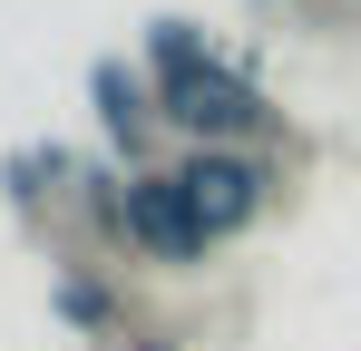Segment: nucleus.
<instances>
[{
	"mask_svg": "<svg viewBox=\"0 0 361 351\" xmlns=\"http://www.w3.org/2000/svg\"><path fill=\"white\" fill-rule=\"evenodd\" d=\"M254 185H264V176L244 166V156H215V147L176 166V195L195 205V225H205V244H215V234H235L244 215H254Z\"/></svg>",
	"mask_w": 361,
	"mask_h": 351,
	"instance_id": "7ed1b4c3",
	"label": "nucleus"
},
{
	"mask_svg": "<svg viewBox=\"0 0 361 351\" xmlns=\"http://www.w3.org/2000/svg\"><path fill=\"white\" fill-rule=\"evenodd\" d=\"M98 108H108V137H118V147H137L147 98H137V78H127V68H98Z\"/></svg>",
	"mask_w": 361,
	"mask_h": 351,
	"instance_id": "20e7f679",
	"label": "nucleus"
},
{
	"mask_svg": "<svg viewBox=\"0 0 361 351\" xmlns=\"http://www.w3.org/2000/svg\"><path fill=\"white\" fill-rule=\"evenodd\" d=\"M157 108L176 117L185 137H244L264 98H254V78L225 68V58H176V68H157Z\"/></svg>",
	"mask_w": 361,
	"mask_h": 351,
	"instance_id": "f257e3e1",
	"label": "nucleus"
},
{
	"mask_svg": "<svg viewBox=\"0 0 361 351\" xmlns=\"http://www.w3.org/2000/svg\"><path fill=\"white\" fill-rule=\"evenodd\" d=\"M59 312H68V322H108V292H98V283H59Z\"/></svg>",
	"mask_w": 361,
	"mask_h": 351,
	"instance_id": "39448f33",
	"label": "nucleus"
},
{
	"mask_svg": "<svg viewBox=\"0 0 361 351\" xmlns=\"http://www.w3.org/2000/svg\"><path fill=\"white\" fill-rule=\"evenodd\" d=\"M127 234H137L157 264H195V254H205V225H195V205L176 195V176H137V185H127Z\"/></svg>",
	"mask_w": 361,
	"mask_h": 351,
	"instance_id": "f03ea898",
	"label": "nucleus"
}]
</instances>
